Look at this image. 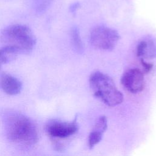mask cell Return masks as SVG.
<instances>
[{"mask_svg": "<svg viewBox=\"0 0 156 156\" xmlns=\"http://www.w3.org/2000/svg\"><path fill=\"white\" fill-rule=\"evenodd\" d=\"M4 126L7 138L21 146H32L38 140V130L29 118L18 112H10L4 116Z\"/></svg>", "mask_w": 156, "mask_h": 156, "instance_id": "1", "label": "cell"}, {"mask_svg": "<svg viewBox=\"0 0 156 156\" xmlns=\"http://www.w3.org/2000/svg\"><path fill=\"white\" fill-rule=\"evenodd\" d=\"M89 83L94 95L106 105L115 106L122 102L123 95L107 75L99 71L93 73L90 77Z\"/></svg>", "mask_w": 156, "mask_h": 156, "instance_id": "2", "label": "cell"}, {"mask_svg": "<svg viewBox=\"0 0 156 156\" xmlns=\"http://www.w3.org/2000/svg\"><path fill=\"white\" fill-rule=\"evenodd\" d=\"M1 41L4 46L14 48L19 53L30 52L36 43L32 30L22 24H13L4 29L1 34Z\"/></svg>", "mask_w": 156, "mask_h": 156, "instance_id": "3", "label": "cell"}, {"mask_svg": "<svg viewBox=\"0 0 156 156\" xmlns=\"http://www.w3.org/2000/svg\"><path fill=\"white\" fill-rule=\"evenodd\" d=\"M119 38L117 31L105 26L94 28L90 34L91 44L99 49L105 51L113 49Z\"/></svg>", "mask_w": 156, "mask_h": 156, "instance_id": "4", "label": "cell"}, {"mask_svg": "<svg viewBox=\"0 0 156 156\" xmlns=\"http://www.w3.org/2000/svg\"><path fill=\"white\" fill-rule=\"evenodd\" d=\"M78 130L76 121L63 122L53 120L46 126L48 135L53 139H65L74 135Z\"/></svg>", "mask_w": 156, "mask_h": 156, "instance_id": "5", "label": "cell"}, {"mask_svg": "<svg viewBox=\"0 0 156 156\" xmlns=\"http://www.w3.org/2000/svg\"><path fill=\"white\" fill-rule=\"evenodd\" d=\"M123 87L132 93L141 92L144 87L143 73L137 68H131L125 71L121 77Z\"/></svg>", "mask_w": 156, "mask_h": 156, "instance_id": "6", "label": "cell"}, {"mask_svg": "<svg viewBox=\"0 0 156 156\" xmlns=\"http://www.w3.org/2000/svg\"><path fill=\"white\" fill-rule=\"evenodd\" d=\"M0 88L9 95H16L22 89L21 82L16 77L7 73L0 74Z\"/></svg>", "mask_w": 156, "mask_h": 156, "instance_id": "7", "label": "cell"}, {"mask_svg": "<svg viewBox=\"0 0 156 156\" xmlns=\"http://www.w3.org/2000/svg\"><path fill=\"white\" fill-rule=\"evenodd\" d=\"M107 128V119L105 116H101L96 121L95 125L90 132L88 139V147L91 149L98 143H99L102 138L103 133Z\"/></svg>", "mask_w": 156, "mask_h": 156, "instance_id": "8", "label": "cell"}, {"mask_svg": "<svg viewBox=\"0 0 156 156\" xmlns=\"http://www.w3.org/2000/svg\"><path fill=\"white\" fill-rule=\"evenodd\" d=\"M136 54L141 59L156 57V43L152 39L141 40L136 47Z\"/></svg>", "mask_w": 156, "mask_h": 156, "instance_id": "9", "label": "cell"}, {"mask_svg": "<svg viewBox=\"0 0 156 156\" xmlns=\"http://www.w3.org/2000/svg\"><path fill=\"white\" fill-rule=\"evenodd\" d=\"M19 52L11 46H4L0 49V70L3 65L14 60Z\"/></svg>", "mask_w": 156, "mask_h": 156, "instance_id": "10", "label": "cell"}, {"mask_svg": "<svg viewBox=\"0 0 156 156\" xmlns=\"http://www.w3.org/2000/svg\"><path fill=\"white\" fill-rule=\"evenodd\" d=\"M53 0H31V5L33 10L37 13H41L45 12L51 4Z\"/></svg>", "mask_w": 156, "mask_h": 156, "instance_id": "11", "label": "cell"}, {"mask_svg": "<svg viewBox=\"0 0 156 156\" xmlns=\"http://www.w3.org/2000/svg\"><path fill=\"white\" fill-rule=\"evenodd\" d=\"M72 40L75 48L78 50L80 51L82 49V43L79 36V34L77 29H74L72 30Z\"/></svg>", "mask_w": 156, "mask_h": 156, "instance_id": "12", "label": "cell"}, {"mask_svg": "<svg viewBox=\"0 0 156 156\" xmlns=\"http://www.w3.org/2000/svg\"><path fill=\"white\" fill-rule=\"evenodd\" d=\"M141 63H142V65L144 67V68L145 69V70L146 71H149L152 68V64H150V63H147L146 62H145L143 59H141Z\"/></svg>", "mask_w": 156, "mask_h": 156, "instance_id": "13", "label": "cell"}]
</instances>
